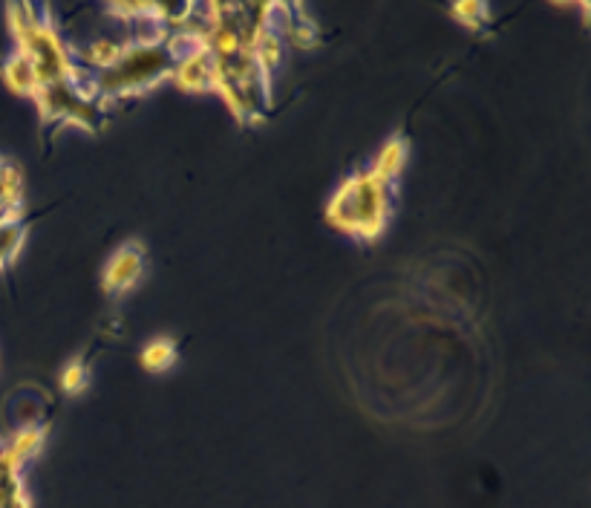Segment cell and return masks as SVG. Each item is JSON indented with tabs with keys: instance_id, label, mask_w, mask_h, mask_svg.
Listing matches in <instances>:
<instances>
[{
	"instance_id": "obj_1",
	"label": "cell",
	"mask_w": 591,
	"mask_h": 508,
	"mask_svg": "<svg viewBox=\"0 0 591 508\" xmlns=\"http://www.w3.org/2000/svg\"><path fill=\"white\" fill-rule=\"evenodd\" d=\"M329 226L355 240H375L393 220V182L361 168L335 188L326 203Z\"/></svg>"
},
{
	"instance_id": "obj_2",
	"label": "cell",
	"mask_w": 591,
	"mask_h": 508,
	"mask_svg": "<svg viewBox=\"0 0 591 508\" xmlns=\"http://www.w3.org/2000/svg\"><path fill=\"white\" fill-rule=\"evenodd\" d=\"M9 26L15 35V50L24 52L32 61L41 84L52 81H67L81 73L75 61L73 44L58 32V26L47 18L44 9L32 3H15L9 6Z\"/></svg>"
},
{
	"instance_id": "obj_3",
	"label": "cell",
	"mask_w": 591,
	"mask_h": 508,
	"mask_svg": "<svg viewBox=\"0 0 591 508\" xmlns=\"http://www.w3.org/2000/svg\"><path fill=\"white\" fill-rule=\"evenodd\" d=\"M173 52L168 41L162 44H148V41H130L122 58L93 76V93L104 107L142 96L153 87H159L162 81H171L173 73Z\"/></svg>"
},
{
	"instance_id": "obj_4",
	"label": "cell",
	"mask_w": 591,
	"mask_h": 508,
	"mask_svg": "<svg viewBox=\"0 0 591 508\" xmlns=\"http://www.w3.org/2000/svg\"><path fill=\"white\" fill-rule=\"evenodd\" d=\"M214 93L240 122H260L271 102V78L248 47L214 55Z\"/></svg>"
},
{
	"instance_id": "obj_5",
	"label": "cell",
	"mask_w": 591,
	"mask_h": 508,
	"mask_svg": "<svg viewBox=\"0 0 591 508\" xmlns=\"http://www.w3.org/2000/svg\"><path fill=\"white\" fill-rule=\"evenodd\" d=\"M32 102L38 104V113L47 122H64V125L84 127V130H99L107 107L93 93V73L81 70L75 78L67 81H52L41 84Z\"/></svg>"
},
{
	"instance_id": "obj_6",
	"label": "cell",
	"mask_w": 591,
	"mask_h": 508,
	"mask_svg": "<svg viewBox=\"0 0 591 508\" xmlns=\"http://www.w3.org/2000/svg\"><path fill=\"white\" fill-rule=\"evenodd\" d=\"M142 275H145V246L139 240H127L107 257L101 283L110 295H124L142 280Z\"/></svg>"
},
{
	"instance_id": "obj_7",
	"label": "cell",
	"mask_w": 591,
	"mask_h": 508,
	"mask_svg": "<svg viewBox=\"0 0 591 508\" xmlns=\"http://www.w3.org/2000/svg\"><path fill=\"white\" fill-rule=\"evenodd\" d=\"M171 81L188 93H214V55L199 47L173 61Z\"/></svg>"
},
{
	"instance_id": "obj_8",
	"label": "cell",
	"mask_w": 591,
	"mask_h": 508,
	"mask_svg": "<svg viewBox=\"0 0 591 508\" xmlns=\"http://www.w3.org/2000/svg\"><path fill=\"white\" fill-rule=\"evenodd\" d=\"M26 179L15 162L0 159V217L21 220L24 217Z\"/></svg>"
},
{
	"instance_id": "obj_9",
	"label": "cell",
	"mask_w": 591,
	"mask_h": 508,
	"mask_svg": "<svg viewBox=\"0 0 591 508\" xmlns=\"http://www.w3.org/2000/svg\"><path fill=\"white\" fill-rule=\"evenodd\" d=\"M0 76L6 81V87H9L12 93H18V96L35 99V93L41 90V78H38L32 61L26 58L24 52H12V55L3 61V67H0Z\"/></svg>"
},
{
	"instance_id": "obj_10",
	"label": "cell",
	"mask_w": 591,
	"mask_h": 508,
	"mask_svg": "<svg viewBox=\"0 0 591 508\" xmlns=\"http://www.w3.org/2000/svg\"><path fill=\"white\" fill-rule=\"evenodd\" d=\"M407 159H410V145H407V139H404L401 133H395V136H390V139L378 148L375 159H372L370 171H375L378 177L387 179V182H395V179L404 174Z\"/></svg>"
},
{
	"instance_id": "obj_11",
	"label": "cell",
	"mask_w": 591,
	"mask_h": 508,
	"mask_svg": "<svg viewBox=\"0 0 591 508\" xmlns=\"http://www.w3.org/2000/svg\"><path fill=\"white\" fill-rule=\"evenodd\" d=\"M0 508H29V494L24 485V465L6 454L0 457Z\"/></svg>"
},
{
	"instance_id": "obj_12",
	"label": "cell",
	"mask_w": 591,
	"mask_h": 508,
	"mask_svg": "<svg viewBox=\"0 0 591 508\" xmlns=\"http://www.w3.org/2000/svg\"><path fill=\"white\" fill-rule=\"evenodd\" d=\"M44 445H47V431L41 425H21L18 431L3 442L6 454L15 459L18 465L32 462V459L44 451Z\"/></svg>"
},
{
	"instance_id": "obj_13",
	"label": "cell",
	"mask_w": 591,
	"mask_h": 508,
	"mask_svg": "<svg viewBox=\"0 0 591 508\" xmlns=\"http://www.w3.org/2000/svg\"><path fill=\"white\" fill-rule=\"evenodd\" d=\"M251 55H254V61L260 64V70L271 78L280 70V64H283V58H286V41H283V35L274 32V29H263V32L254 38V44H251Z\"/></svg>"
},
{
	"instance_id": "obj_14",
	"label": "cell",
	"mask_w": 591,
	"mask_h": 508,
	"mask_svg": "<svg viewBox=\"0 0 591 508\" xmlns=\"http://www.w3.org/2000/svg\"><path fill=\"white\" fill-rule=\"evenodd\" d=\"M139 361H142V367L150 370V373H162V370L173 367V361H176V344H173V338H168V335L150 338L148 344L142 347Z\"/></svg>"
},
{
	"instance_id": "obj_15",
	"label": "cell",
	"mask_w": 591,
	"mask_h": 508,
	"mask_svg": "<svg viewBox=\"0 0 591 508\" xmlns=\"http://www.w3.org/2000/svg\"><path fill=\"white\" fill-rule=\"evenodd\" d=\"M24 243H26L24 220H9V217H3V220H0V263H3V266L15 263V257L21 254Z\"/></svg>"
},
{
	"instance_id": "obj_16",
	"label": "cell",
	"mask_w": 591,
	"mask_h": 508,
	"mask_svg": "<svg viewBox=\"0 0 591 508\" xmlns=\"http://www.w3.org/2000/svg\"><path fill=\"white\" fill-rule=\"evenodd\" d=\"M58 381H61V390H64V393L78 396V393H84V390L90 387V367H87L81 358H73V361L64 364L61 379Z\"/></svg>"
},
{
	"instance_id": "obj_17",
	"label": "cell",
	"mask_w": 591,
	"mask_h": 508,
	"mask_svg": "<svg viewBox=\"0 0 591 508\" xmlns=\"http://www.w3.org/2000/svg\"><path fill=\"white\" fill-rule=\"evenodd\" d=\"M450 12L459 18V24H465L468 29H482L488 24V18H491V9L485 3H479V0H462Z\"/></svg>"
},
{
	"instance_id": "obj_18",
	"label": "cell",
	"mask_w": 591,
	"mask_h": 508,
	"mask_svg": "<svg viewBox=\"0 0 591 508\" xmlns=\"http://www.w3.org/2000/svg\"><path fill=\"white\" fill-rule=\"evenodd\" d=\"M0 457H3V439H0Z\"/></svg>"
},
{
	"instance_id": "obj_19",
	"label": "cell",
	"mask_w": 591,
	"mask_h": 508,
	"mask_svg": "<svg viewBox=\"0 0 591 508\" xmlns=\"http://www.w3.org/2000/svg\"><path fill=\"white\" fill-rule=\"evenodd\" d=\"M3 269H6V266H3V263H0V272H3Z\"/></svg>"
},
{
	"instance_id": "obj_20",
	"label": "cell",
	"mask_w": 591,
	"mask_h": 508,
	"mask_svg": "<svg viewBox=\"0 0 591 508\" xmlns=\"http://www.w3.org/2000/svg\"><path fill=\"white\" fill-rule=\"evenodd\" d=\"M0 220H3V217H0Z\"/></svg>"
}]
</instances>
